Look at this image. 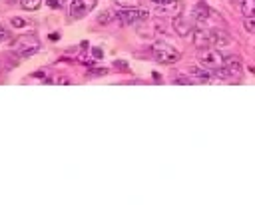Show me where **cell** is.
I'll list each match as a JSON object with an SVG mask.
<instances>
[{
  "label": "cell",
  "instance_id": "cell-1",
  "mask_svg": "<svg viewBox=\"0 0 255 205\" xmlns=\"http://www.w3.org/2000/svg\"><path fill=\"white\" fill-rule=\"evenodd\" d=\"M38 50H40V40L36 38V34H22V36H18V40L12 42V52L22 58L36 54Z\"/></svg>",
  "mask_w": 255,
  "mask_h": 205
},
{
  "label": "cell",
  "instance_id": "cell-2",
  "mask_svg": "<svg viewBox=\"0 0 255 205\" xmlns=\"http://www.w3.org/2000/svg\"><path fill=\"white\" fill-rule=\"evenodd\" d=\"M151 54L159 64H175L179 60V52L167 42H155L151 46Z\"/></svg>",
  "mask_w": 255,
  "mask_h": 205
},
{
  "label": "cell",
  "instance_id": "cell-3",
  "mask_svg": "<svg viewBox=\"0 0 255 205\" xmlns=\"http://www.w3.org/2000/svg\"><path fill=\"white\" fill-rule=\"evenodd\" d=\"M197 60L203 68H207L209 72H215V70H221L223 68V62L225 58L217 52V50H211V48H203L199 54H197Z\"/></svg>",
  "mask_w": 255,
  "mask_h": 205
},
{
  "label": "cell",
  "instance_id": "cell-4",
  "mask_svg": "<svg viewBox=\"0 0 255 205\" xmlns=\"http://www.w3.org/2000/svg\"><path fill=\"white\" fill-rule=\"evenodd\" d=\"M118 18L122 24H139V22H145L149 14L139 8H124L122 12H118Z\"/></svg>",
  "mask_w": 255,
  "mask_h": 205
},
{
  "label": "cell",
  "instance_id": "cell-5",
  "mask_svg": "<svg viewBox=\"0 0 255 205\" xmlns=\"http://www.w3.org/2000/svg\"><path fill=\"white\" fill-rule=\"evenodd\" d=\"M98 0H72L70 2V16L72 18H84L96 8Z\"/></svg>",
  "mask_w": 255,
  "mask_h": 205
},
{
  "label": "cell",
  "instance_id": "cell-6",
  "mask_svg": "<svg viewBox=\"0 0 255 205\" xmlns=\"http://www.w3.org/2000/svg\"><path fill=\"white\" fill-rule=\"evenodd\" d=\"M223 70H225L227 78H231V80H241V76H243V64L237 56H227L223 62Z\"/></svg>",
  "mask_w": 255,
  "mask_h": 205
},
{
  "label": "cell",
  "instance_id": "cell-7",
  "mask_svg": "<svg viewBox=\"0 0 255 205\" xmlns=\"http://www.w3.org/2000/svg\"><path fill=\"white\" fill-rule=\"evenodd\" d=\"M191 38H193L195 48H199V50H203V48H213V32H211V30L197 28V30H193Z\"/></svg>",
  "mask_w": 255,
  "mask_h": 205
},
{
  "label": "cell",
  "instance_id": "cell-8",
  "mask_svg": "<svg viewBox=\"0 0 255 205\" xmlns=\"http://www.w3.org/2000/svg\"><path fill=\"white\" fill-rule=\"evenodd\" d=\"M193 18H185V16H177L175 20H173V28H175V32L179 34V36H191L193 34Z\"/></svg>",
  "mask_w": 255,
  "mask_h": 205
},
{
  "label": "cell",
  "instance_id": "cell-9",
  "mask_svg": "<svg viewBox=\"0 0 255 205\" xmlns=\"http://www.w3.org/2000/svg\"><path fill=\"white\" fill-rule=\"evenodd\" d=\"M191 18H193V22L195 24H203L207 18H209V8L205 6V4H195L193 6V12H191Z\"/></svg>",
  "mask_w": 255,
  "mask_h": 205
},
{
  "label": "cell",
  "instance_id": "cell-10",
  "mask_svg": "<svg viewBox=\"0 0 255 205\" xmlns=\"http://www.w3.org/2000/svg\"><path fill=\"white\" fill-rule=\"evenodd\" d=\"M213 32V48H223L231 44V36L225 30H211Z\"/></svg>",
  "mask_w": 255,
  "mask_h": 205
},
{
  "label": "cell",
  "instance_id": "cell-11",
  "mask_svg": "<svg viewBox=\"0 0 255 205\" xmlns=\"http://www.w3.org/2000/svg\"><path fill=\"white\" fill-rule=\"evenodd\" d=\"M189 72H191V76H193L195 80H199V82H209V80H211V72H209L207 68H203V66H193Z\"/></svg>",
  "mask_w": 255,
  "mask_h": 205
},
{
  "label": "cell",
  "instance_id": "cell-12",
  "mask_svg": "<svg viewBox=\"0 0 255 205\" xmlns=\"http://www.w3.org/2000/svg\"><path fill=\"white\" fill-rule=\"evenodd\" d=\"M241 14H243L245 18L255 16V0H243V2H241Z\"/></svg>",
  "mask_w": 255,
  "mask_h": 205
},
{
  "label": "cell",
  "instance_id": "cell-13",
  "mask_svg": "<svg viewBox=\"0 0 255 205\" xmlns=\"http://www.w3.org/2000/svg\"><path fill=\"white\" fill-rule=\"evenodd\" d=\"M40 4H42V0H20V6L24 8V10H38L40 8Z\"/></svg>",
  "mask_w": 255,
  "mask_h": 205
},
{
  "label": "cell",
  "instance_id": "cell-14",
  "mask_svg": "<svg viewBox=\"0 0 255 205\" xmlns=\"http://www.w3.org/2000/svg\"><path fill=\"white\" fill-rule=\"evenodd\" d=\"M118 6H122V8H135L141 0H114Z\"/></svg>",
  "mask_w": 255,
  "mask_h": 205
},
{
  "label": "cell",
  "instance_id": "cell-15",
  "mask_svg": "<svg viewBox=\"0 0 255 205\" xmlns=\"http://www.w3.org/2000/svg\"><path fill=\"white\" fill-rule=\"evenodd\" d=\"M243 28H245L247 32L255 34V16H249V18H245V20H243Z\"/></svg>",
  "mask_w": 255,
  "mask_h": 205
},
{
  "label": "cell",
  "instance_id": "cell-16",
  "mask_svg": "<svg viewBox=\"0 0 255 205\" xmlns=\"http://www.w3.org/2000/svg\"><path fill=\"white\" fill-rule=\"evenodd\" d=\"M112 18H114V12L106 10V12H102V14H100L98 22H100V24H108V22H112Z\"/></svg>",
  "mask_w": 255,
  "mask_h": 205
},
{
  "label": "cell",
  "instance_id": "cell-17",
  "mask_svg": "<svg viewBox=\"0 0 255 205\" xmlns=\"http://www.w3.org/2000/svg\"><path fill=\"white\" fill-rule=\"evenodd\" d=\"M8 40H10V30L0 24V44H2V42H8Z\"/></svg>",
  "mask_w": 255,
  "mask_h": 205
},
{
  "label": "cell",
  "instance_id": "cell-18",
  "mask_svg": "<svg viewBox=\"0 0 255 205\" xmlns=\"http://www.w3.org/2000/svg\"><path fill=\"white\" fill-rule=\"evenodd\" d=\"M149 2H153V4H157V6H169V4H173L175 0H149Z\"/></svg>",
  "mask_w": 255,
  "mask_h": 205
},
{
  "label": "cell",
  "instance_id": "cell-19",
  "mask_svg": "<svg viewBox=\"0 0 255 205\" xmlns=\"http://www.w3.org/2000/svg\"><path fill=\"white\" fill-rule=\"evenodd\" d=\"M175 84H193L189 78H183V76H177L175 78Z\"/></svg>",
  "mask_w": 255,
  "mask_h": 205
},
{
  "label": "cell",
  "instance_id": "cell-20",
  "mask_svg": "<svg viewBox=\"0 0 255 205\" xmlns=\"http://www.w3.org/2000/svg\"><path fill=\"white\" fill-rule=\"evenodd\" d=\"M108 70H104V68H100V70H90V76H104Z\"/></svg>",
  "mask_w": 255,
  "mask_h": 205
},
{
  "label": "cell",
  "instance_id": "cell-21",
  "mask_svg": "<svg viewBox=\"0 0 255 205\" xmlns=\"http://www.w3.org/2000/svg\"><path fill=\"white\" fill-rule=\"evenodd\" d=\"M26 22L24 20H20V18H12V26H24Z\"/></svg>",
  "mask_w": 255,
  "mask_h": 205
},
{
  "label": "cell",
  "instance_id": "cell-22",
  "mask_svg": "<svg viewBox=\"0 0 255 205\" xmlns=\"http://www.w3.org/2000/svg\"><path fill=\"white\" fill-rule=\"evenodd\" d=\"M92 54H94V58H102V56H104V52H102L100 48H94V50H92Z\"/></svg>",
  "mask_w": 255,
  "mask_h": 205
},
{
  "label": "cell",
  "instance_id": "cell-23",
  "mask_svg": "<svg viewBox=\"0 0 255 205\" xmlns=\"http://www.w3.org/2000/svg\"><path fill=\"white\" fill-rule=\"evenodd\" d=\"M48 6H52V8H60V2H58V0H48Z\"/></svg>",
  "mask_w": 255,
  "mask_h": 205
}]
</instances>
